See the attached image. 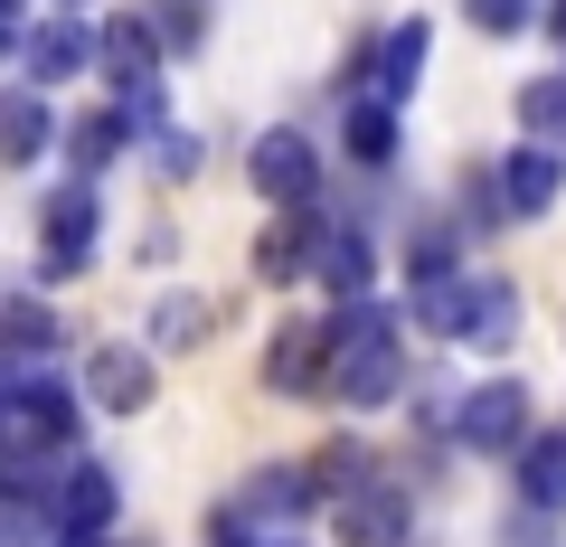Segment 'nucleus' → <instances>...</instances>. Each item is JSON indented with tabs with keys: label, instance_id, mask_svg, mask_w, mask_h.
I'll return each instance as SVG.
<instances>
[{
	"label": "nucleus",
	"instance_id": "nucleus-1",
	"mask_svg": "<svg viewBox=\"0 0 566 547\" xmlns=\"http://www.w3.org/2000/svg\"><path fill=\"white\" fill-rule=\"evenodd\" d=\"M0 444H10V472L85 453V387L39 359H10V378H0Z\"/></svg>",
	"mask_w": 566,
	"mask_h": 547
},
{
	"label": "nucleus",
	"instance_id": "nucleus-2",
	"mask_svg": "<svg viewBox=\"0 0 566 547\" xmlns=\"http://www.w3.org/2000/svg\"><path fill=\"white\" fill-rule=\"evenodd\" d=\"M397 322L406 303H378V293H359V303L331 312V397L349 406V415H378V406L406 397V349H397Z\"/></svg>",
	"mask_w": 566,
	"mask_h": 547
},
{
	"label": "nucleus",
	"instance_id": "nucleus-3",
	"mask_svg": "<svg viewBox=\"0 0 566 547\" xmlns=\"http://www.w3.org/2000/svg\"><path fill=\"white\" fill-rule=\"evenodd\" d=\"M416 312L434 340H463V349H501L510 330H520V284L510 274H434V284H416Z\"/></svg>",
	"mask_w": 566,
	"mask_h": 547
},
{
	"label": "nucleus",
	"instance_id": "nucleus-4",
	"mask_svg": "<svg viewBox=\"0 0 566 547\" xmlns=\"http://www.w3.org/2000/svg\"><path fill=\"white\" fill-rule=\"evenodd\" d=\"M528 378H482L463 406H453V444L463 453H520L528 444Z\"/></svg>",
	"mask_w": 566,
	"mask_h": 547
},
{
	"label": "nucleus",
	"instance_id": "nucleus-5",
	"mask_svg": "<svg viewBox=\"0 0 566 547\" xmlns=\"http://www.w3.org/2000/svg\"><path fill=\"white\" fill-rule=\"evenodd\" d=\"M151 387H161V349H151V340H95V349H85V406H104V415H142Z\"/></svg>",
	"mask_w": 566,
	"mask_h": 547
},
{
	"label": "nucleus",
	"instance_id": "nucleus-6",
	"mask_svg": "<svg viewBox=\"0 0 566 547\" xmlns=\"http://www.w3.org/2000/svg\"><path fill=\"white\" fill-rule=\"evenodd\" d=\"M10 66H20V85H66V76H85V66H104V29H85L76 10H66V20H39L10 48Z\"/></svg>",
	"mask_w": 566,
	"mask_h": 547
},
{
	"label": "nucleus",
	"instance_id": "nucleus-7",
	"mask_svg": "<svg viewBox=\"0 0 566 547\" xmlns=\"http://www.w3.org/2000/svg\"><path fill=\"white\" fill-rule=\"evenodd\" d=\"M245 180H255L274 208H303L312 189H322V151H312V133H303V123H274V133L245 151Z\"/></svg>",
	"mask_w": 566,
	"mask_h": 547
},
{
	"label": "nucleus",
	"instance_id": "nucleus-8",
	"mask_svg": "<svg viewBox=\"0 0 566 547\" xmlns=\"http://www.w3.org/2000/svg\"><path fill=\"white\" fill-rule=\"evenodd\" d=\"M95 189H85V180H66L57 189V199H48L39 208V264H48V274H76V264H95Z\"/></svg>",
	"mask_w": 566,
	"mask_h": 547
},
{
	"label": "nucleus",
	"instance_id": "nucleus-9",
	"mask_svg": "<svg viewBox=\"0 0 566 547\" xmlns=\"http://www.w3.org/2000/svg\"><path fill=\"white\" fill-rule=\"evenodd\" d=\"M331 359H340V349H331V322H293V330H274V349H264V387H274V397H322L331 387Z\"/></svg>",
	"mask_w": 566,
	"mask_h": 547
},
{
	"label": "nucleus",
	"instance_id": "nucleus-10",
	"mask_svg": "<svg viewBox=\"0 0 566 547\" xmlns=\"http://www.w3.org/2000/svg\"><path fill=\"white\" fill-rule=\"evenodd\" d=\"M322 208H283V218L274 227H264V236H255V274H264V284H303V274H312V264H322Z\"/></svg>",
	"mask_w": 566,
	"mask_h": 547
},
{
	"label": "nucleus",
	"instance_id": "nucleus-11",
	"mask_svg": "<svg viewBox=\"0 0 566 547\" xmlns=\"http://www.w3.org/2000/svg\"><path fill=\"white\" fill-rule=\"evenodd\" d=\"M368 274H378V245H368V227L331 218V227H322V264H312V284H322L331 303H359Z\"/></svg>",
	"mask_w": 566,
	"mask_h": 547
},
{
	"label": "nucleus",
	"instance_id": "nucleus-12",
	"mask_svg": "<svg viewBox=\"0 0 566 547\" xmlns=\"http://www.w3.org/2000/svg\"><path fill=\"white\" fill-rule=\"evenodd\" d=\"M114 509H123L114 472H104L95 453H66V463H57V519L66 528H114Z\"/></svg>",
	"mask_w": 566,
	"mask_h": 547
},
{
	"label": "nucleus",
	"instance_id": "nucleus-13",
	"mask_svg": "<svg viewBox=\"0 0 566 547\" xmlns=\"http://www.w3.org/2000/svg\"><path fill=\"white\" fill-rule=\"evenodd\" d=\"M104 76H114V95H133V85H161V29L142 20V10L104 20Z\"/></svg>",
	"mask_w": 566,
	"mask_h": 547
},
{
	"label": "nucleus",
	"instance_id": "nucleus-14",
	"mask_svg": "<svg viewBox=\"0 0 566 547\" xmlns=\"http://www.w3.org/2000/svg\"><path fill=\"white\" fill-rule=\"evenodd\" d=\"M557 189H566V161L547 143H520L501 161V199H510V218H547L557 208Z\"/></svg>",
	"mask_w": 566,
	"mask_h": 547
},
{
	"label": "nucleus",
	"instance_id": "nucleus-15",
	"mask_svg": "<svg viewBox=\"0 0 566 547\" xmlns=\"http://www.w3.org/2000/svg\"><path fill=\"white\" fill-rule=\"evenodd\" d=\"M340 547H406V491L368 482L359 501H340Z\"/></svg>",
	"mask_w": 566,
	"mask_h": 547
},
{
	"label": "nucleus",
	"instance_id": "nucleus-16",
	"mask_svg": "<svg viewBox=\"0 0 566 547\" xmlns=\"http://www.w3.org/2000/svg\"><path fill=\"white\" fill-rule=\"evenodd\" d=\"M312 501H322L312 463H274V472H255V482L237 491V509H245V519H303Z\"/></svg>",
	"mask_w": 566,
	"mask_h": 547
},
{
	"label": "nucleus",
	"instance_id": "nucleus-17",
	"mask_svg": "<svg viewBox=\"0 0 566 547\" xmlns=\"http://www.w3.org/2000/svg\"><path fill=\"white\" fill-rule=\"evenodd\" d=\"M424 48H434V29H424V20H397V29L378 39V104H406V95H416Z\"/></svg>",
	"mask_w": 566,
	"mask_h": 547
},
{
	"label": "nucleus",
	"instance_id": "nucleus-18",
	"mask_svg": "<svg viewBox=\"0 0 566 547\" xmlns=\"http://www.w3.org/2000/svg\"><path fill=\"white\" fill-rule=\"evenodd\" d=\"M520 501L528 509H566V425H547V434L520 444Z\"/></svg>",
	"mask_w": 566,
	"mask_h": 547
},
{
	"label": "nucleus",
	"instance_id": "nucleus-19",
	"mask_svg": "<svg viewBox=\"0 0 566 547\" xmlns=\"http://www.w3.org/2000/svg\"><path fill=\"white\" fill-rule=\"evenodd\" d=\"M123 143H133V114H76V133H66V161H76V180H95L104 161H123Z\"/></svg>",
	"mask_w": 566,
	"mask_h": 547
},
{
	"label": "nucleus",
	"instance_id": "nucleus-20",
	"mask_svg": "<svg viewBox=\"0 0 566 547\" xmlns=\"http://www.w3.org/2000/svg\"><path fill=\"white\" fill-rule=\"evenodd\" d=\"M312 482H322V501H359V491L378 482V463H368L359 434H331V444L312 453Z\"/></svg>",
	"mask_w": 566,
	"mask_h": 547
},
{
	"label": "nucleus",
	"instance_id": "nucleus-21",
	"mask_svg": "<svg viewBox=\"0 0 566 547\" xmlns=\"http://www.w3.org/2000/svg\"><path fill=\"white\" fill-rule=\"evenodd\" d=\"M0 161H39L48 151V104H39V85H10V104H0Z\"/></svg>",
	"mask_w": 566,
	"mask_h": 547
},
{
	"label": "nucleus",
	"instance_id": "nucleus-22",
	"mask_svg": "<svg viewBox=\"0 0 566 547\" xmlns=\"http://www.w3.org/2000/svg\"><path fill=\"white\" fill-rule=\"evenodd\" d=\"M208 293H161V312H151V349H199L208 340Z\"/></svg>",
	"mask_w": 566,
	"mask_h": 547
},
{
	"label": "nucleus",
	"instance_id": "nucleus-23",
	"mask_svg": "<svg viewBox=\"0 0 566 547\" xmlns=\"http://www.w3.org/2000/svg\"><path fill=\"white\" fill-rule=\"evenodd\" d=\"M349 161L359 170L397 161V104H349Z\"/></svg>",
	"mask_w": 566,
	"mask_h": 547
},
{
	"label": "nucleus",
	"instance_id": "nucleus-24",
	"mask_svg": "<svg viewBox=\"0 0 566 547\" xmlns=\"http://www.w3.org/2000/svg\"><path fill=\"white\" fill-rule=\"evenodd\" d=\"M520 133H528V143H557V133H566V76L520 85Z\"/></svg>",
	"mask_w": 566,
	"mask_h": 547
},
{
	"label": "nucleus",
	"instance_id": "nucleus-25",
	"mask_svg": "<svg viewBox=\"0 0 566 547\" xmlns=\"http://www.w3.org/2000/svg\"><path fill=\"white\" fill-rule=\"evenodd\" d=\"M48 340H57V312H48L39 293H20V303H10V359H39Z\"/></svg>",
	"mask_w": 566,
	"mask_h": 547
},
{
	"label": "nucleus",
	"instance_id": "nucleus-26",
	"mask_svg": "<svg viewBox=\"0 0 566 547\" xmlns=\"http://www.w3.org/2000/svg\"><path fill=\"white\" fill-rule=\"evenodd\" d=\"M406 264H416V284H434V274H453V236L434 218L416 227V236H406Z\"/></svg>",
	"mask_w": 566,
	"mask_h": 547
},
{
	"label": "nucleus",
	"instance_id": "nucleus-27",
	"mask_svg": "<svg viewBox=\"0 0 566 547\" xmlns=\"http://www.w3.org/2000/svg\"><path fill=\"white\" fill-rule=\"evenodd\" d=\"M472 29H491V39H520V29H528V0H472Z\"/></svg>",
	"mask_w": 566,
	"mask_h": 547
},
{
	"label": "nucleus",
	"instance_id": "nucleus-28",
	"mask_svg": "<svg viewBox=\"0 0 566 547\" xmlns=\"http://www.w3.org/2000/svg\"><path fill=\"white\" fill-rule=\"evenodd\" d=\"M161 170H170V180H189V170H199V143H189V133H161Z\"/></svg>",
	"mask_w": 566,
	"mask_h": 547
},
{
	"label": "nucleus",
	"instance_id": "nucleus-29",
	"mask_svg": "<svg viewBox=\"0 0 566 547\" xmlns=\"http://www.w3.org/2000/svg\"><path fill=\"white\" fill-rule=\"evenodd\" d=\"M538 20H547V39H557V48H566V0H547Z\"/></svg>",
	"mask_w": 566,
	"mask_h": 547
},
{
	"label": "nucleus",
	"instance_id": "nucleus-30",
	"mask_svg": "<svg viewBox=\"0 0 566 547\" xmlns=\"http://www.w3.org/2000/svg\"><path fill=\"white\" fill-rule=\"evenodd\" d=\"M264 547H312V538H293V528H264Z\"/></svg>",
	"mask_w": 566,
	"mask_h": 547
},
{
	"label": "nucleus",
	"instance_id": "nucleus-31",
	"mask_svg": "<svg viewBox=\"0 0 566 547\" xmlns=\"http://www.w3.org/2000/svg\"><path fill=\"white\" fill-rule=\"evenodd\" d=\"M104 547H133V538H104Z\"/></svg>",
	"mask_w": 566,
	"mask_h": 547
},
{
	"label": "nucleus",
	"instance_id": "nucleus-32",
	"mask_svg": "<svg viewBox=\"0 0 566 547\" xmlns=\"http://www.w3.org/2000/svg\"><path fill=\"white\" fill-rule=\"evenodd\" d=\"M66 10H76V0H66Z\"/></svg>",
	"mask_w": 566,
	"mask_h": 547
}]
</instances>
